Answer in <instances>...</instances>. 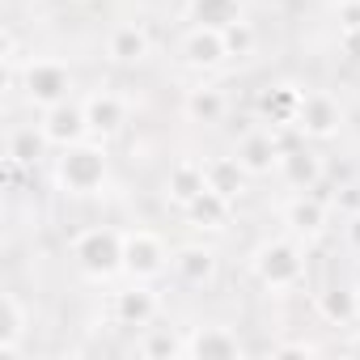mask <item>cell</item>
Returning <instances> with one entry per match:
<instances>
[{"mask_svg":"<svg viewBox=\"0 0 360 360\" xmlns=\"http://www.w3.org/2000/svg\"><path fill=\"white\" fill-rule=\"evenodd\" d=\"M339 51H343V60L360 64V26H347V30H339Z\"/></svg>","mask_w":360,"mask_h":360,"instance_id":"obj_29","label":"cell"},{"mask_svg":"<svg viewBox=\"0 0 360 360\" xmlns=\"http://www.w3.org/2000/svg\"><path fill=\"white\" fill-rule=\"evenodd\" d=\"M68 255H72V267L85 280L110 284V280L123 276V229H115V225H85V229L72 233Z\"/></svg>","mask_w":360,"mask_h":360,"instance_id":"obj_3","label":"cell"},{"mask_svg":"<svg viewBox=\"0 0 360 360\" xmlns=\"http://www.w3.org/2000/svg\"><path fill=\"white\" fill-rule=\"evenodd\" d=\"M204 178H208V187L221 191L225 200H242L246 187H250V174L242 169V161L233 153H217V157H204Z\"/></svg>","mask_w":360,"mask_h":360,"instance_id":"obj_25","label":"cell"},{"mask_svg":"<svg viewBox=\"0 0 360 360\" xmlns=\"http://www.w3.org/2000/svg\"><path fill=\"white\" fill-rule=\"evenodd\" d=\"M204 187H208V178H204V157H178V161L165 169V200L178 204V208H187Z\"/></svg>","mask_w":360,"mask_h":360,"instance_id":"obj_24","label":"cell"},{"mask_svg":"<svg viewBox=\"0 0 360 360\" xmlns=\"http://www.w3.org/2000/svg\"><path fill=\"white\" fill-rule=\"evenodd\" d=\"M314 309L326 326H356L360 322V305H356V284H326L314 292Z\"/></svg>","mask_w":360,"mask_h":360,"instance_id":"obj_23","label":"cell"},{"mask_svg":"<svg viewBox=\"0 0 360 360\" xmlns=\"http://www.w3.org/2000/svg\"><path fill=\"white\" fill-rule=\"evenodd\" d=\"M246 343L233 326L225 322H200L187 326V356L183 360H242Z\"/></svg>","mask_w":360,"mask_h":360,"instance_id":"obj_9","label":"cell"},{"mask_svg":"<svg viewBox=\"0 0 360 360\" xmlns=\"http://www.w3.org/2000/svg\"><path fill=\"white\" fill-rule=\"evenodd\" d=\"M356 305H360V284H356Z\"/></svg>","mask_w":360,"mask_h":360,"instance_id":"obj_33","label":"cell"},{"mask_svg":"<svg viewBox=\"0 0 360 360\" xmlns=\"http://www.w3.org/2000/svg\"><path fill=\"white\" fill-rule=\"evenodd\" d=\"M183 64L195 68V72H217L221 64H229L225 34L221 30H208V26H191L183 34Z\"/></svg>","mask_w":360,"mask_h":360,"instance_id":"obj_17","label":"cell"},{"mask_svg":"<svg viewBox=\"0 0 360 360\" xmlns=\"http://www.w3.org/2000/svg\"><path fill=\"white\" fill-rule=\"evenodd\" d=\"M174 280L187 284V288H212L221 276V255L208 242H183L174 246V263H169Z\"/></svg>","mask_w":360,"mask_h":360,"instance_id":"obj_14","label":"cell"},{"mask_svg":"<svg viewBox=\"0 0 360 360\" xmlns=\"http://www.w3.org/2000/svg\"><path fill=\"white\" fill-rule=\"evenodd\" d=\"M276 174L284 178L292 191H318L322 178H326V161H322V153L314 148V140H301V144H284Z\"/></svg>","mask_w":360,"mask_h":360,"instance_id":"obj_13","label":"cell"},{"mask_svg":"<svg viewBox=\"0 0 360 360\" xmlns=\"http://www.w3.org/2000/svg\"><path fill=\"white\" fill-rule=\"evenodd\" d=\"M183 217H187V225L200 229V233H225L229 221H233V200H225L221 191L204 187V191L183 208Z\"/></svg>","mask_w":360,"mask_h":360,"instance_id":"obj_21","label":"cell"},{"mask_svg":"<svg viewBox=\"0 0 360 360\" xmlns=\"http://www.w3.org/2000/svg\"><path fill=\"white\" fill-rule=\"evenodd\" d=\"M301 102H305V89L301 85H292V81H276V85H267L263 89V98H259V115H263V123H271V127H297V115H301Z\"/></svg>","mask_w":360,"mask_h":360,"instance_id":"obj_18","label":"cell"},{"mask_svg":"<svg viewBox=\"0 0 360 360\" xmlns=\"http://www.w3.org/2000/svg\"><path fill=\"white\" fill-rule=\"evenodd\" d=\"M131 352L144 356V360H178V356H187V330H174V326L148 322V326L136 330Z\"/></svg>","mask_w":360,"mask_h":360,"instance_id":"obj_22","label":"cell"},{"mask_svg":"<svg viewBox=\"0 0 360 360\" xmlns=\"http://www.w3.org/2000/svg\"><path fill=\"white\" fill-rule=\"evenodd\" d=\"M343 242L360 255V208H356V212H347V221H343Z\"/></svg>","mask_w":360,"mask_h":360,"instance_id":"obj_31","label":"cell"},{"mask_svg":"<svg viewBox=\"0 0 360 360\" xmlns=\"http://www.w3.org/2000/svg\"><path fill=\"white\" fill-rule=\"evenodd\" d=\"M183 119L195 127H221L229 119V94L212 81H200L183 94Z\"/></svg>","mask_w":360,"mask_h":360,"instance_id":"obj_16","label":"cell"},{"mask_svg":"<svg viewBox=\"0 0 360 360\" xmlns=\"http://www.w3.org/2000/svg\"><path fill=\"white\" fill-rule=\"evenodd\" d=\"M280 153H284V136H280V127H271V123H255V127H246V131L238 136V144H233V157L242 161V169H246L250 178H267V174H276Z\"/></svg>","mask_w":360,"mask_h":360,"instance_id":"obj_8","label":"cell"},{"mask_svg":"<svg viewBox=\"0 0 360 360\" xmlns=\"http://www.w3.org/2000/svg\"><path fill=\"white\" fill-rule=\"evenodd\" d=\"M47 153H51V144H47L39 123L13 127L9 140H5V169H9V178H18L22 169H34V161H43Z\"/></svg>","mask_w":360,"mask_h":360,"instance_id":"obj_19","label":"cell"},{"mask_svg":"<svg viewBox=\"0 0 360 360\" xmlns=\"http://www.w3.org/2000/svg\"><path fill=\"white\" fill-rule=\"evenodd\" d=\"M335 22H339V30L360 26V0H339V5H335Z\"/></svg>","mask_w":360,"mask_h":360,"instance_id":"obj_30","label":"cell"},{"mask_svg":"<svg viewBox=\"0 0 360 360\" xmlns=\"http://www.w3.org/2000/svg\"><path fill=\"white\" fill-rule=\"evenodd\" d=\"M51 178L56 187L72 200H94L106 191L110 183V153H106V140H81L72 148H60L51 157Z\"/></svg>","mask_w":360,"mask_h":360,"instance_id":"obj_1","label":"cell"},{"mask_svg":"<svg viewBox=\"0 0 360 360\" xmlns=\"http://www.w3.org/2000/svg\"><path fill=\"white\" fill-rule=\"evenodd\" d=\"M39 127H43L51 153L89 140V119H85L81 98H68V102H60V106H51V110H39Z\"/></svg>","mask_w":360,"mask_h":360,"instance_id":"obj_12","label":"cell"},{"mask_svg":"<svg viewBox=\"0 0 360 360\" xmlns=\"http://www.w3.org/2000/svg\"><path fill=\"white\" fill-rule=\"evenodd\" d=\"M246 18V0H187V22L208 30H229Z\"/></svg>","mask_w":360,"mask_h":360,"instance_id":"obj_26","label":"cell"},{"mask_svg":"<svg viewBox=\"0 0 360 360\" xmlns=\"http://www.w3.org/2000/svg\"><path fill=\"white\" fill-rule=\"evenodd\" d=\"M280 221H284V233L301 242H318L330 225V204L314 191H292V200L280 208Z\"/></svg>","mask_w":360,"mask_h":360,"instance_id":"obj_10","label":"cell"},{"mask_svg":"<svg viewBox=\"0 0 360 360\" xmlns=\"http://www.w3.org/2000/svg\"><path fill=\"white\" fill-rule=\"evenodd\" d=\"M81 106H85L94 140H115L127 127V115H131V102L123 94H115V89H89V94H81Z\"/></svg>","mask_w":360,"mask_h":360,"instance_id":"obj_11","label":"cell"},{"mask_svg":"<svg viewBox=\"0 0 360 360\" xmlns=\"http://www.w3.org/2000/svg\"><path fill=\"white\" fill-rule=\"evenodd\" d=\"M343 352H347V356H360V322L352 326V335H347V343H343Z\"/></svg>","mask_w":360,"mask_h":360,"instance_id":"obj_32","label":"cell"},{"mask_svg":"<svg viewBox=\"0 0 360 360\" xmlns=\"http://www.w3.org/2000/svg\"><path fill=\"white\" fill-rule=\"evenodd\" d=\"M106 314H110V322H115V326L140 330V326H148V322H157V318H161V297H157V288H153V284H144V280H127L123 288H115V292H110Z\"/></svg>","mask_w":360,"mask_h":360,"instance_id":"obj_7","label":"cell"},{"mask_svg":"<svg viewBox=\"0 0 360 360\" xmlns=\"http://www.w3.org/2000/svg\"><path fill=\"white\" fill-rule=\"evenodd\" d=\"M18 89H22L30 110H51V106L77 98V72L64 60H56V56H34V60L22 64Z\"/></svg>","mask_w":360,"mask_h":360,"instance_id":"obj_4","label":"cell"},{"mask_svg":"<svg viewBox=\"0 0 360 360\" xmlns=\"http://www.w3.org/2000/svg\"><path fill=\"white\" fill-rule=\"evenodd\" d=\"M250 276L267 288V292H297L309 276V259H305V242L292 233L280 238H263L250 250Z\"/></svg>","mask_w":360,"mask_h":360,"instance_id":"obj_2","label":"cell"},{"mask_svg":"<svg viewBox=\"0 0 360 360\" xmlns=\"http://www.w3.org/2000/svg\"><path fill=\"white\" fill-rule=\"evenodd\" d=\"M322 347L309 343V339H284V343H271V356H318Z\"/></svg>","mask_w":360,"mask_h":360,"instance_id":"obj_28","label":"cell"},{"mask_svg":"<svg viewBox=\"0 0 360 360\" xmlns=\"http://www.w3.org/2000/svg\"><path fill=\"white\" fill-rule=\"evenodd\" d=\"M225 34V47H229V60H250L255 51H259V30H255V22H233L229 30H221Z\"/></svg>","mask_w":360,"mask_h":360,"instance_id":"obj_27","label":"cell"},{"mask_svg":"<svg viewBox=\"0 0 360 360\" xmlns=\"http://www.w3.org/2000/svg\"><path fill=\"white\" fill-rule=\"evenodd\" d=\"M153 56V34L144 22H119L106 34V60L115 68H140Z\"/></svg>","mask_w":360,"mask_h":360,"instance_id":"obj_15","label":"cell"},{"mask_svg":"<svg viewBox=\"0 0 360 360\" xmlns=\"http://www.w3.org/2000/svg\"><path fill=\"white\" fill-rule=\"evenodd\" d=\"M30 322H34V314H30L26 297L18 288H5V322H0V356H5V360H13V356L26 352Z\"/></svg>","mask_w":360,"mask_h":360,"instance_id":"obj_20","label":"cell"},{"mask_svg":"<svg viewBox=\"0 0 360 360\" xmlns=\"http://www.w3.org/2000/svg\"><path fill=\"white\" fill-rule=\"evenodd\" d=\"M174 263V246L157 233V229H123V280H144L157 284L161 276H169Z\"/></svg>","mask_w":360,"mask_h":360,"instance_id":"obj_5","label":"cell"},{"mask_svg":"<svg viewBox=\"0 0 360 360\" xmlns=\"http://www.w3.org/2000/svg\"><path fill=\"white\" fill-rule=\"evenodd\" d=\"M343 123H347V110L330 89H305V102H301V115H297L292 131L301 140L322 144V140H335L343 131Z\"/></svg>","mask_w":360,"mask_h":360,"instance_id":"obj_6","label":"cell"}]
</instances>
